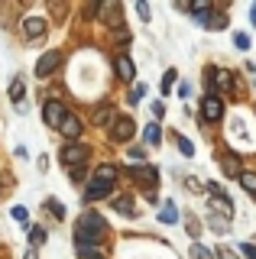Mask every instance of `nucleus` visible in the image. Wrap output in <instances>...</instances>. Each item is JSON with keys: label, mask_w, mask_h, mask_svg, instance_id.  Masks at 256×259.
I'll use <instances>...</instances> for the list:
<instances>
[{"label": "nucleus", "mask_w": 256, "mask_h": 259, "mask_svg": "<svg viewBox=\"0 0 256 259\" xmlns=\"http://www.w3.org/2000/svg\"><path fill=\"white\" fill-rule=\"evenodd\" d=\"M107 237V221H104L101 214H94V210H88V214L78 217L75 224V243H88V246H101V240Z\"/></svg>", "instance_id": "nucleus-1"}, {"label": "nucleus", "mask_w": 256, "mask_h": 259, "mask_svg": "<svg viewBox=\"0 0 256 259\" xmlns=\"http://www.w3.org/2000/svg\"><path fill=\"white\" fill-rule=\"evenodd\" d=\"M204 191L211 194V204H214V210H218V217H227V221H230V217H234V201H230L214 182H207V185H204Z\"/></svg>", "instance_id": "nucleus-2"}, {"label": "nucleus", "mask_w": 256, "mask_h": 259, "mask_svg": "<svg viewBox=\"0 0 256 259\" xmlns=\"http://www.w3.org/2000/svg\"><path fill=\"white\" fill-rule=\"evenodd\" d=\"M88 156H91V146H84V143H68L65 149H62V162H65L68 168H78V165H84Z\"/></svg>", "instance_id": "nucleus-3"}, {"label": "nucleus", "mask_w": 256, "mask_h": 259, "mask_svg": "<svg viewBox=\"0 0 256 259\" xmlns=\"http://www.w3.org/2000/svg\"><path fill=\"white\" fill-rule=\"evenodd\" d=\"M133 133H137V123H133L130 117H114V123H110V140L114 143L133 140Z\"/></svg>", "instance_id": "nucleus-4"}, {"label": "nucleus", "mask_w": 256, "mask_h": 259, "mask_svg": "<svg viewBox=\"0 0 256 259\" xmlns=\"http://www.w3.org/2000/svg\"><path fill=\"white\" fill-rule=\"evenodd\" d=\"M224 117V101L218 94H207L201 101V120H207V123H218V120Z\"/></svg>", "instance_id": "nucleus-5"}, {"label": "nucleus", "mask_w": 256, "mask_h": 259, "mask_svg": "<svg viewBox=\"0 0 256 259\" xmlns=\"http://www.w3.org/2000/svg\"><path fill=\"white\" fill-rule=\"evenodd\" d=\"M59 65H62V52H59V49H49L46 55H39V62H36V75H39V78H49L52 71L59 68Z\"/></svg>", "instance_id": "nucleus-6"}, {"label": "nucleus", "mask_w": 256, "mask_h": 259, "mask_svg": "<svg viewBox=\"0 0 256 259\" xmlns=\"http://www.w3.org/2000/svg\"><path fill=\"white\" fill-rule=\"evenodd\" d=\"M42 120H46V126H55V130H59L62 120H65V110H62V104H59V101H49V104L42 107Z\"/></svg>", "instance_id": "nucleus-7"}, {"label": "nucleus", "mask_w": 256, "mask_h": 259, "mask_svg": "<svg viewBox=\"0 0 256 259\" xmlns=\"http://www.w3.org/2000/svg\"><path fill=\"white\" fill-rule=\"evenodd\" d=\"M126 175H130L133 182H140V185H149V188H156V178H159V172L153 165H137V168H130Z\"/></svg>", "instance_id": "nucleus-8"}, {"label": "nucleus", "mask_w": 256, "mask_h": 259, "mask_svg": "<svg viewBox=\"0 0 256 259\" xmlns=\"http://www.w3.org/2000/svg\"><path fill=\"white\" fill-rule=\"evenodd\" d=\"M101 23H107L110 29H120V4H114V0H107V4H101Z\"/></svg>", "instance_id": "nucleus-9"}, {"label": "nucleus", "mask_w": 256, "mask_h": 259, "mask_svg": "<svg viewBox=\"0 0 256 259\" xmlns=\"http://www.w3.org/2000/svg\"><path fill=\"white\" fill-rule=\"evenodd\" d=\"M110 191H114L110 182H98V178H91V185H88V191H84V201H101V198H107Z\"/></svg>", "instance_id": "nucleus-10"}, {"label": "nucleus", "mask_w": 256, "mask_h": 259, "mask_svg": "<svg viewBox=\"0 0 256 259\" xmlns=\"http://www.w3.org/2000/svg\"><path fill=\"white\" fill-rule=\"evenodd\" d=\"M81 120H78V117H68V113H65V120H62V126H59V133L62 136H65V140H71V143H75L78 140V136H81Z\"/></svg>", "instance_id": "nucleus-11"}, {"label": "nucleus", "mask_w": 256, "mask_h": 259, "mask_svg": "<svg viewBox=\"0 0 256 259\" xmlns=\"http://www.w3.org/2000/svg\"><path fill=\"white\" fill-rule=\"evenodd\" d=\"M46 29H49V20H42V16H29V20L23 23V32H26L29 39H39Z\"/></svg>", "instance_id": "nucleus-12"}, {"label": "nucleus", "mask_w": 256, "mask_h": 259, "mask_svg": "<svg viewBox=\"0 0 256 259\" xmlns=\"http://www.w3.org/2000/svg\"><path fill=\"white\" fill-rule=\"evenodd\" d=\"M221 168H224V175H227V178H240V172H243L237 156H224L221 159Z\"/></svg>", "instance_id": "nucleus-13"}, {"label": "nucleus", "mask_w": 256, "mask_h": 259, "mask_svg": "<svg viewBox=\"0 0 256 259\" xmlns=\"http://www.w3.org/2000/svg\"><path fill=\"white\" fill-rule=\"evenodd\" d=\"M117 75L123 78V81H133V78H137V68H133V62L126 59V55H120V59H117Z\"/></svg>", "instance_id": "nucleus-14"}, {"label": "nucleus", "mask_w": 256, "mask_h": 259, "mask_svg": "<svg viewBox=\"0 0 256 259\" xmlns=\"http://www.w3.org/2000/svg\"><path fill=\"white\" fill-rule=\"evenodd\" d=\"M211 84L221 88V91H227V88H234V78H230V71H214V75H211Z\"/></svg>", "instance_id": "nucleus-15"}, {"label": "nucleus", "mask_w": 256, "mask_h": 259, "mask_svg": "<svg viewBox=\"0 0 256 259\" xmlns=\"http://www.w3.org/2000/svg\"><path fill=\"white\" fill-rule=\"evenodd\" d=\"M94 178H98V182H110V185H114L117 168L114 165H98V168H94Z\"/></svg>", "instance_id": "nucleus-16"}, {"label": "nucleus", "mask_w": 256, "mask_h": 259, "mask_svg": "<svg viewBox=\"0 0 256 259\" xmlns=\"http://www.w3.org/2000/svg\"><path fill=\"white\" fill-rule=\"evenodd\" d=\"M143 136H146V143L159 146V143H162V126H159V123H149L146 130H143Z\"/></svg>", "instance_id": "nucleus-17"}, {"label": "nucleus", "mask_w": 256, "mask_h": 259, "mask_svg": "<svg viewBox=\"0 0 256 259\" xmlns=\"http://www.w3.org/2000/svg\"><path fill=\"white\" fill-rule=\"evenodd\" d=\"M207 227H211L214 233H227L230 221H227V217H218V214H211V217H207Z\"/></svg>", "instance_id": "nucleus-18"}, {"label": "nucleus", "mask_w": 256, "mask_h": 259, "mask_svg": "<svg viewBox=\"0 0 256 259\" xmlns=\"http://www.w3.org/2000/svg\"><path fill=\"white\" fill-rule=\"evenodd\" d=\"M114 207L120 210V214H126V217H133V214H137V210H133V201L126 198V194H120V198L114 201Z\"/></svg>", "instance_id": "nucleus-19"}, {"label": "nucleus", "mask_w": 256, "mask_h": 259, "mask_svg": "<svg viewBox=\"0 0 256 259\" xmlns=\"http://www.w3.org/2000/svg\"><path fill=\"white\" fill-rule=\"evenodd\" d=\"M94 123H98V126H110V123H114V110H110V107H101L98 113H94Z\"/></svg>", "instance_id": "nucleus-20"}, {"label": "nucleus", "mask_w": 256, "mask_h": 259, "mask_svg": "<svg viewBox=\"0 0 256 259\" xmlns=\"http://www.w3.org/2000/svg\"><path fill=\"white\" fill-rule=\"evenodd\" d=\"M159 221H162V224H175V221H179V207H175V204H165L162 210H159Z\"/></svg>", "instance_id": "nucleus-21"}, {"label": "nucleus", "mask_w": 256, "mask_h": 259, "mask_svg": "<svg viewBox=\"0 0 256 259\" xmlns=\"http://www.w3.org/2000/svg\"><path fill=\"white\" fill-rule=\"evenodd\" d=\"M240 185H243V191L256 194V172H240Z\"/></svg>", "instance_id": "nucleus-22"}, {"label": "nucleus", "mask_w": 256, "mask_h": 259, "mask_svg": "<svg viewBox=\"0 0 256 259\" xmlns=\"http://www.w3.org/2000/svg\"><path fill=\"white\" fill-rule=\"evenodd\" d=\"M23 94H26L23 78H13V81H10V97H13V101H23Z\"/></svg>", "instance_id": "nucleus-23"}, {"label": "nucleus", "mask_w": 256, "mask_h": 259, "mask_svg": "<svg viewBox=\"0 0 256 259\" xmlns=\"http://www.w3.org/2000/svg\"><path fill=\"white\" fill-rule=\"evenodd\" d=\"M46 210H52L59 221H65V207H62V201H59V198H49V201H46Z\"/></svg>", "instance_id": "nucleus-24"}, {"label": "nucleus", "mask_w": 256, "mask_h": 259, "mask_svg": "<svg viewBox=\"0 0 256 259\" xmlns=\"http://www.w3.org/2000/svg\"><path fill=\"white\" fill-rule=\"evenodd\" d=\"M29 240H33V249L42 246V243H46V230H42V227H29Z\"/></svg>", "instance_id": "nucleus-25"}, {"label": "nucleus", "mask_w": 256, "mask_h": 259, "mask_svg": "<svg viewBox=\"0 0 256 259\" xmlns=\"http://www.w3.org/2000/svg\"><path fill=\"white\" fill-rule=\"evenodd\" d=\"M175 143H179L182 156H195V146H191V140H188V136H175Z\"/></svg>", "instance_id": "nucleus-26"}, {"label": "nucleus", "mask_w": 256, "mask_h": 259, "mask_svg": "<svg viewBox=\"0 0 256 259\" xmlns=\"http://www.w3.org/2000/svg\"><path fill=\"white\" fill-rule=\"evenodd\" d=\"M191 256H195V259H214V256H211V249L201 246V243H195V246H191Z\"/></svg>", "instance_id": "nucleus-27"}, {"label": "nucleus", "mask_w": 256, "mask_h": 259, "mask_svg": "<svg viewBox=\"0 0 256 259\" xmlns=\"http://www.w3.org/2000/svg\"><path fill=\"white\" fill-rule=\"evenodd\" d=\"M13 221H20L23 227H26L29 224V210L26 207H13Z\"/></svg>", "instance_id": "nucleus-28"}, {"label": "nucleus", "mask_w": 256, "mask_h": 259, "mask_svg": "<svg viewBox=\"0 0 256 259\" xmlns=\"http://www.w3.org/2000/svg\"><path fill=\"white\" fill-rule=\"evenodd\" d=\"M224 23H227L224 16H207V23H204V26H207V29H224Z\"/></svg>", "instance_id": "nucleus-29"}, {"label": "nucleus", "mask_w": 256, "mask_h": 259, "mask_svg": "<svg viewBox=\"0 0 256 259\" xmlns=\"http://www.w3.org/2000/svg\"><path fill=\"white\" fill-rule=\"evenodd\" d=\"M172 84H175V71H165V78H162V94H169Z\"/></svg>", "instance_id": "nucleus-30"}, {"label": "nucleus", "mask_w": 256, "mask_h": 259, "mask_svg": "<svg viewBox=\"0 0 256 259\" xmlns=\"http://www.w3.org/2000/svg\"><path fill=\"white\" fill-rule=\"evenodd\" d=\"M234 42H237V49H250V36H246V32H237Z\"/></svg>", "instance_id": "nucleus-31"}, {"label": "nucleus", "mask_w": 256, "mask_h": 259, "mask_svg": "<svg viewBox=\"0 0 256 259\" xmlns=\"http://www.w3.org/2000/svg\"><path fill=\"white\" fill-rule=\"evenodd\" d=\"M240 253H243L246 259H256V246H253V243H243V246H240Z\"/></svg>", "instance_id": "nucleus-32"}, {"label": "nucleus", "mask_w": 256, "mask_h": 259, "mask_svg": "<svg viewBox=\"0 0 256 259\" xmlns=\"http://www.w3.org/2000/svg\"><path fill=\"white\" fill-rule=\"evenodd\" d=\"M143 94H146V88L137 84V88H133V94H130V104H140V97H143Z\"/></svg>", "instance_id": "nucleus-33"}, {"label": "nucleus", "mask_w": 256, "mask_h": 259, "mask_svg": "<svg viewBox=\"0 0 256 259\" xmlns=\"http://www.w3.org/2000/svg\"><path fill=\"white\" fill-rule=\"evenodd\" d=\"M218 256H221V259H240V256H237L230 246H221V249H218Z\"/></svg>", "instance_id": "nucleus-34"}, {"label": "nucleus", "mask_w": 256, "mask_h": 259, "mask_svg": "<svg viewBox=\"0 0 256 259\" xmlns=\"http://www.w3.org/2000/svg\"><path fill=\"white\" fill-rule=\"evenodd\" d=\"M130 156L137 159V162H143V159H146V149H143V146H133V149H130Z\"/></svg>", "instance_id": "nucleus-35"}, {"label": "nucleus", "mask_w": 256, "mask_h": 259, "mask_svg": "<svg viewBox=\"0 0 256 259\" xmlns=\"http://www.w3.org/2000/svg\"><path fill=\"white\" fill-rule=\"evenodd\" d=\"M71 182H84V165H78V168H71Z\"/></svg>", "instance_id": "nucleus-36"}, {"label": "nucleus", "mask_w": 256, "mask_h": 259, "mask_svg": "<svg viewBox=\"0 0 256 259\" xmlns=\"http://www.w3.org/2000/svg\"><path fill=\"white\" fill-rule=\"evenodd\" d=\"M98 10H101V4H88V7H84V16H88V20H91V16L98 13Z\"/></svg>", "instance_id": "nucleus-37"}, {"label": "nucleus", "mask_w": 256, "mask_h": 259, "mask_svg": "<svg viewBox=\"0 0 256 259\" xmlns=\"http://www.w3.org/2000/svg\"><path fill=\"white\" fill-rule=\"evenodd\" d=\"M137 13L143 16V20H149V7L146 4H137Z\"/></svg>", "instance_id": "nucleus-38"}, {"label": "nucleus", "mask_w": 256, "mask_h": 259, "mask_svg": "<svg viewBox=\"0 0 256 259\" xmlns=\"http://www.w3.org/2000/svg\"><path fill=\"white\" fill-rule=\"evenodd\" d=\"M188 233H191V237H198V233H201V230H198V221H188Z\"/></svg>", "instance_id": "nucleus-39"}, {"label": "nucleus", "mask_w": 256, "mask_h": 259, "mask_svg": "<svg viewBox=\"0 0 256 259\" xmlns=\"http://www.w3.org/2000/svg\"><path fill=\"white\" fill-rule=\"evenodd\" d=\"M26 259H39V256H36V249H26Z\"/></svg>", "instance_id": "nucleus-40"}, {"label": "nucleus", "mask_w": 256, "mask_h": 259, "mask_svg": "<svg viewBox=\"0 0 256 259\" xmlns=\"http://www.w3.org/2000/svg\"><path fill=\"white\" fill-rule=\"evenodd\" d=\"M250 20H253V26H256V4H253V10H250Z\"/></svg>", "instance_id": "nucleus-41"}]
</instances>
